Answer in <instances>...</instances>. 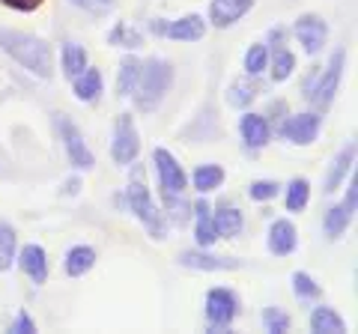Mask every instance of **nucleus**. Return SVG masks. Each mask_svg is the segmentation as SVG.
<instances>
[{
    "instance_id": "c756f323",
    "label": "nucleus",
    "mask_w": 358,
    "mask_h": 334,
    "mask_svg": "<svg viewBox=\"0 0 358 334\" xmlns=\"http://www.w3.org/2000/svg\"><path fill=\"white\" fill-rule=\"evenodd\" d=\"M293 69H296V57H293V54H289L284 45L275 48V57H272V81L275 84L287 81V78L293 75Z\"/></svg>"
},
{
    "instance_id": "6e6552de",
    "label": "nucleus",
    "mask_w": 358,
    "mask_h": 334,
    "mask_svg": "<svg viewBox=\"0 0 358 334\" xmlns=\"http://www.w3.org/2000/svg\"><path fill=\"white\" fill-rule=\"evenodd\" d=\"M152 164L159 170V182H162V194L164 197H179L185 191V173L176 164V159L167 150H152Z\"/></svg>"
},
{
    "instance_id": "ea45409f",
    "label": "nucleus",
    "mask_w": 358,
    "mask_h": 334,
    "mask_svg": "<svg viewBox=\"0 0 358 334\" xmlns=\"http://www.w3.org/2000/svg\"><path fill=\"white\" fill-rule=\"evenodd\" d=\"M287 114V102H281V99H278V102H268V117L272 119H281Z\"/></svg>"
},
{
    "instance_id": "473e14b6",
    "label": "nucleus",
    "mask_w": 358,
    "mask_h": 334,
    "mask_svg": "<svg viewBox=\"0 0 358 334\" xmlns=\"http://www.w3.org/2000/svg\"><path fill=\"white\" fill-rule=\"evenodd\" d=\"M263 328L272 331V334H284V331H289V317L281 307H266L263 310Z\"/></svg>"
},
{
    "instance_id": "9d476101",
    "label": "nucleus",
    "mask_w": 358,
    "mask_h": 334,
    "mask_svg": "<svg viewBox=\"0 0 358 334\" xmlns=\"http://www.w3.org/2000/svg\"><path fill=\"white\" fill-rule=\"evenodd\" d=\"M293 30H296V36H299L301 45H305L308 54H320L322 45H326V39H329V24L320 15H301Z\"/></svg>"
},
{
    "instance_id": "f8f14e48",
    "label": "nucleus",
    "mask_w": 358,
    "mask_h": 334,
    "mask_svg": "<svg viewBox=\"0 0 358 334\" xmlns=\"http://www.w3.org/2000/svg\"><path fill=\"white\" fill-rule=\"evenodd\" d=\"M18 266L33 284H45L48 281V257H45L42 245H24L18 254Z\"/></svg>"
},
{
    "instance_id": "7ed1b4c3",
    "label": "nucleus",
    "mask_w": 358,
    "mask_h": 334,
    "mask_svg": "<svg viewBox=\"0 0 358 334\" xmlns=\"http://www.w3.org/2000/svg\"><path fill=\"white\" fill-rule=\"evenodd\" d=\"M343 63H346V54L343 51H334L326 69H313L310 78L305 81V93H308L310 105L317 108V110H329L331 108L334 93H338V87H341Z\"/></svg>"
},
{
    "instance_id": "c03bdc74",
    "label": "nucleus",
    "mask_w": 358,
    "mask_h": 334,
    "mask_svg": "<svg viewBox=\"0 0 358 334\" xmlns=\"http://www.w3.org/2000/svg\"><path fill=\"white\" fill-rule=\"evenodd\" d=\"M110 3H114V0H99V6H110Z\"/></svg>"
},
{
    "instance_id": "c85d7f7f",
    "label": "nucleus",
    "mask_w": 358,
    "mask_h": 334,
    "mask_svg": "<svg viewBox=\"0 0 358 334\" xmlns=\"http://www.w3.org/2000/svg\"><path fill=\"white\" fill-rule=\"evenodd\" d=\"M350 221H352V212L346 209L343 203L341 206H334V209H329V215H326V221H322V227H326V233H329V239H338L341 233L350 227Z\"/></svg>"
},
{
    "instance_id": "b1692460",
    "label": "nucleus",
    "mask_w": 358,
    "mask_h": 334,
    "mask_svg": "<svg viewBox=\"0 0 358 334\" xmlns=\"http://www.w3.org/2000/svg\"><path fill=\"white\" fill-rule=\"evenodd\" d=\"M257 93H260V87H257V81H251V75L248 78H242V81H233L230 84V90H227V102L233 108H248Z\"/></svg>"
},
{
    "instance_id": "dca6fc26",
    "label": "nucleus",
    "mask_w": 358,
    "mask_h": 334,
    "mask_svg": "<svg viewBox=\"0 0 358 334\" xmlns=\"http://www.w3.org/2000/svg\"><path fill=\"white\" fill-rule=\"evenodd\" d=\"M239 131H242V140L248 143L251 150H260L272 138V126H268L266 117H257V114H245L239 122Z\"/></svg>"
},
{
    "instance_id": "a19ab883",
    "label": "nucleus",
    "mask_w": 358,
    "mask_h": 334,
    "mask_svg": "<svg viewBox=\"0 0 358 334\" xmlns=\"http://www.w3.org/2000/svg\"><path fill=\"white\" fill-rule=\"evenodd\" d=\"M72 6H78V9H96L99 6V0H69Z\"/></svg>"
},
{
    "instance_id": "c9c22d12",
    "label": "nucleus",
    "mask_w": 358,
    "mask_h": 334,
    "mask_svg": "<svg viewBox=\"0 0 358 334\" xmlns=\"http://www.w3.org/2000/svg\"><path fill=\"white\" fill-rule=\"evenodd\" d=\"M164 200H167V206H171V215H173V221H176L179 227H182L185 221H188V209H192V206H188L185 200H182V194H179V200H176V197H164Z\"/></svg>"
},
{
    "instance_id": "aec40b11",
    "label": "nucleus",
    "mask_w": 358,
    "mask_h": 334,
    "mask_svg": "<svg viewBox=\"0 0 358 334\" xmlns=\"http://www.w3.org/2000/svg\"><path fill=\"white\" fill-rule=\"evenodd\" d=\"M212 221H215V230H218V236H227V239H236L239 233H242V212L236 206H227V203H221L215 209V215H212Z\"/></svg>"
},
{
    "instance_id": "423d86ee",
    "label": "nucleus",
    "mask_w": 358,
    "mask_h": 334,
    "mask_svg": "<svg viewBox=\"0 0 358 334\" xmlns=\"http://www.w3.org/2000/svg\"><path fill=\"white\" fill-rule=\"evenodd\" d=\"M54 126H57V131H60V140H63L66 155H69L72 167H78V170H93L96 159H93V152L87 150L84 135L78 131L75 122L66 117V114H54Z\"/></svg>"
},
{
    "instance_id": "6ab92c4d",
    "label": "nucleus",
    "mask_w": 358,
    "mask_h": 334,
    "mask_svg": "<svg viewBox=\"0 0 358 334\" xmlns=\"http://www.w3.org/2000/svg\"><path fill=\"white\" fill-rule=\"evenodd\" d=\"M93 266H96V251L90 248V245H75V248L66 254V275L69 277H84Z\"/></svg>"
},
{
    "instance_id": "37998d69",
    "label": "nucleus",
    "mask_w": 358,
    "mask_h": 334,
    "mask_svg": "<svg viewBox=\"0 0 358 334\" xmlns=\"http://www.w3.org/2000/svg\"><path fill=\"white\" fill-rule=\"evenodd\" d=\"M78 188H81V182H78V180H69V182H66V194H78Z\"/></svg>"
},
{
    "instance_id": "ddd939ff",
    "label": "nucleus",
    "mask_w": 358,
    "mask_h": 334,
    "mask_svg": "<svg viewBox=\"0 0 358 334\" xmlns=\"http://www.w3.org/2000/svg\"><path fill=\"white\" fill-rule=\"evenodd\" d=\"M254 6V0H212V6H209V21L215 27H230V24H236V21L248 13V9Z\"/></svg>"
},
{
    "instance_id": "72a5a7b5",
    "label": "nucleus",
    "mask_w": 358,
    "mask_h": 334,
    "mask_svg": "<svg viewBox=\"0 0 358 334\" xmlns=\"http://www.w3.org/2000/svg\"><path fill=\"white\" fill-rule=\"evenodd\" d=\"M293 289L299 298H317L320 296V284H313V277L308 272H296L293 275Z\"/></svg>"
},
{
    "instance_id": "9b49d317",
    "label": "nucleus",
    "mask_w": 358,
    "mask_h": 334,
    "mask_svg": "<svg viewBox=\"0 0 358 334\" xmlns=\"http://www.w3.org/2000/svg\"><path fill=\"white\" fill-rule=\"evenodd\" d=\"M179 266H185V269H197V272H224V269H239L242 260L215 257V254H206V248H194V251L179 254Z\"/></svg>"
},
{
    "instance_id": "0eeeda50",
    "label": "nucleus",
    "mask_w": 358,
    "mask_h": 334,
    "mask_svg": "<svg viewBox=\"0 0 358 334\" xmlns=\"http://www.w3.org/2000/svg\"><path fill=\"white\" fill-rule=\"evenodd\" d=\"M141 152V138H138V126H134L131 114H120L117 126H114V147H110V155H114L117 164H131Z\"/></svg>"
},
{
    "instance_id": "412c9836",
    "label": "nucleus",
    "mask_w": 358,
    "mask_h": 334,
    "mask_svg": "<svg viewBox=\"0 0 358 334\" xmlns=\"http://www.w3.org/2000/svg\"><path fill=\"white\" fill-rule=\"evenodd\" d=\"M310 331H317V334H343L346 322L334 314L331 307L320 305V307H313V314H310Z\"/></svg>"
},
{
    "instance_id": "7c9ffc66",
    "label": "nucleus",
    "mask_w": 358,
    "mask_h": 334,
    "mask_svg": "<svg viewBox=\"0 0 358 334\" xmlns=\"http://www.w3.org/2000/svg\"><path fill=\"white\" fill-rule=\"evenodd\" d=\"M15 260V230L0 227V272H6Z\"/></svg>"
},
{
    "instance_id": "2eb2a0df",
    "label": "nucleus",
    "mask_w": 358,
    "mask_h": 334,
    "mask_svg": "<svg viewBox=\"0 0 358 334\" xmlns=\"http://www.w3.org/2000/svg\"><path fill=\"white\" fill-rule=\"evenodd\" d=\"M268 251L275 254V257H287V254L296 251V227L293 221H275L272 227H268Z\"/></svg>"
},
{
    "instance_id": "f257e3e1",
    "label": "nucleus",
    "mask_w": 358,
    "mask_h": 334,
    "mask_svg": "<svg viewBox=\"0 0 358 334\" xmlns=\"http://www.w3.org/2000/svg\"><path fill=\"white\" fill-rule=\"evenodd\" d=\"M0 51L21 63L27 72L45 78V81L54 75V51L39 36H30L21 30H0Z\"/></svg>"
},
{
    "instance_id": "f03ea898",
    "label": "nucleus",
    "mask_w": 358,
    "mask_h": 334,
    "mask_svg": "<svg viewBox=\"0 0 358 334\" xmlns=\"http://www.w3.org/2000/svg\"><path fill=\"white\" fill-rule=\"evenodd\" d=\"M171 84H173V66L162 57H152L150 63H141V78L134 84L131 96L143 114H152L162 105L164 93L171 90Z\"/></svg>"
},
{
    "instance_id": "a878e982",
    "label": "nucleus",
    "mask_w": 358,
    "mask_h": 334,
    "mask_svg": "<svg viewBox=\"0 0 358 334\" xmlns=\"http://www.w3.org/2000/svg\"><path fill=\"white\" fill-rule=\"evenodd\" d=\"M84 69H87V51L81 45H75V42H66L63 45V75L75 81Z\"/></svg>"
},
{
    "instance_id": "79ce46f5",
    "label": "nucleus",
    "mask_w": 358,
    "mask_h": 334,
    "mask_svg": "<svg viewBox=\"0 0 358 334\" xmlns=\"http://www.w3.org/2000/svg\"><path fill=\"white\" fill-rule=\"evenodd\" d=\"M164 27H167V21H152L150 30L155 33V36H164Z\"/></svg>"
},
{
    "instance_id": "4be33fe9",
    "label": "nucleus",
    "mask_w": 358,
    "mask_h": 334,
    "mask_svg": "<svg viewBox=\"0 0 358 334\" xmlns=\"http://www.w3.org/2000/svg\"><path fill=\"white\" fill-rule=\"evenodd\" d=\"M99 93H102V72L87 66V69L75 78V96H78V102H96Z\"/></svg>"
},
{
    "instance_id": "a211bd4d",
    "label": "nucleus",
    "mask_w": 358,
    "mask_h": 334,
    "mask_svg": "<svg viewBox=\"0 0 358 334\" xmlns=\"http://www.w3.org/2000/svg\"><path fill=\"white\" fill-rule=\"evenodd\" d=\"M352 161H355V143H346V147L338 152V159L331 161L329 173H326V185H322V191H338L341 182L346 180V173L352 170Z\"/></svg>"
},
{
    "instance_id": "2f4dec72",
    "label": "nucleus",
    "mask_w": 358,
    "mask_h": 334,
    "mask_svg": "<svg viewBox=\"0 0 358 334\" xmlns=\"http://www.w3.org/2000/svg\"><path fill=\"white\" fill-rule=\"evenodd\" d=\"M266 66H268V51H266V45H251L248 51H245V72H248L251 78L260 75Z\"/></svg>"
},
{
    "instance_id": "4468645a",
    "label": "nucleus",
    "mask_w": 358,
    "mask_h": 334,
    "mask_svg": "<svg viewBox=\"0 0 358 334\" xmlns=\"http://www.w3.org/2000/svg\"><path fill=\"white\" fill-rule=\"evenodd\" d=\"M194 209V239L200 248H212L218 239V230H215V221H212V206L206 200H197L192 206Z\"/></svg>"
},
{
    "instance_id": "1a4fd4ad",
    "label": "nucleus",
    "mask_w": 358,
    "mask_h": 334,
    "mask_svg": "<svg viewBox=\"0 0 358 334\" xmlns=\"http://www.w3.org/2000/svg\"><path fill=\"white\" fill-rule=\"evenodd\" d=\"M320 122H322L320 114H296L281 126V135L289 143H296V147H310L320 135Z\"/></svg>"
},
{
    "instance_id": "f704fd0d",
    "label": "nucleus",
    "mask_w": 358,
    "mask_h": 334,
    "mask_svg": "<svg viewBox=\"0 0 358 334\" xmlns=\"http://www.w3.org/2000/svg\"><path fill=\"white\" fill-rule=\"evenodd\" d=\"M251 200H272L278 194V182H268V180H260V182H251L248 188Z\"/></svg>"
},
{
    "instance_id": "5701e85b",
    "label": "nucleus",
    "mask_w": 358,
    "mask_h": 334,
    "mask_svg": "<svg viewBox=\"0 0 358 334\" xmlns=\"http://www.w3.org/2000/svg\"><path fill=\"white\" fill-rule=\"evenodd\" d=\"M138 78H141V60L138 57H122L120 63V78H117V96H131L134 93V84H138Z\"/></svg>"
},
{
    "instance_id": "cd10ccee",
    "label": "nucleus",
    "mask_w": 358,
    "mask_h": 334,
    "mask_svg": "<svg viewBox=\"0 0 358 334\" xmlns=\"http://www.w3.org/2000/svg\"><path fill=\"white\" fill-rule=\"evenodd\" d=\"M308 200H310V182L305 176L289 182V188H287V209L289 212H301V209L308 206Z\"/></svg>"
},
{
    "instance_id": "58836bf2",
    "label": "nucleus",
    "mask_w": 358,
    "mask_h": 334,
    "mask_svg": "<svg viewBox=\"0 0 358 334\" xmlns=\"http://www.w3.org/2000/svg\"><path fill=\"white\" fill-rule=\"evenodd\" d=\"M6 6H13V9H21V13H30V9H36L42 0H3Z\"/></svg>"
},
{
    "instance_id": "20e7f679",
    "label": "nucleus",
    "mask_w": 358,
    "mask_h": 334,
    "mask_svg": "<svg viewBox=\"0 0 358 334\" xmlns=\"http://www.w3.org/2000/svg\"><path fill=\"white\" fill-rule=\"evenodd\" d=\"M126 203H129V212H134L141 218V224L147 227V233L152 239H167V221H164V215L159 212V209H155L147 185H143L141 180H134L126 188Z\"/></svg>"
},
{
    "instance_id": "393cba45",
    "label": "nucleus",
    "mask_w": 358,
    "mask_h": 334,
    "mask_svg": "<svg viewBox=\"0 0 358 334\" xmlns=\"http://www.w3.org/2000/svg\"><path fill=\"white\" fill-rule=\"evenodd\" d=\"M192 182H194V188L200 194H209L224 182V170L218 164H200L194 170V176H192Z\"/></svg>"
},
{
    "instance_id": "bb28decb",
    "label": "nucleus",
    "mask_w": 358,
    "mask_h": 334,
    "mask_svg": "<svg viewBox=\"0 0 358 334\" xmlns=\"http://www.w3.org/2000/svg\"><path fill=\"white\" fill-rule=\"evenodd\" d=\"M108 42H110V45H120V48L134 51V48L143 45V36L134 27H129V24H122V21H120V24L108 33Z\"/></svg>"
},
{
    "instance_id": "f3484780",
    "label": "nucleus",
    "mask_w": 358,
    "mask_h": 334,
    "mask_svg": "<svg viewBox=\"0 0 358 334\" xmlns=\"http://www.w3.org/2000/svg\"><path fill=\"white\" fill-rule=\"evenodd\" d=\"M203 33H206V21L200 15H185L179 21H167V27H164V36L179 39V42H197V39H203Z\"/></svg>"
},
{
    "instance_id": "e433bc0d",
    "label": "nucleus",
    "mask_w": 358,
    "mask_h": 334,
    "mask_svg": "<svg viewBox=\"0 0 358 334\" xmlns=\"http://www.w3.org/2000/svg\"><path fill=\"white\" fill-rule=\"evenodd\" d=\"M355 203H358V180L352 176L350 185H346V200H343V206L350 209V212H355Z\"/></svg>"
},
{
    "instance_id": "4c0bfd02",
    "label": "nucleus",
    "mask_w": 358,
    "mask_h": 334,
    "mask_svg": "<svg viewBox=\"0 0 358 334\" xmlns=\"http://www.w3.org/2000/svg\"><path fill=\"white\" fill-rule=\"evenodd\" d=\"M13 331H18V334H33V331H36V326H33V322H30V317L24 314V310H21V314H18V319L13 322Z\"/></svg>"
},
{
    "instance_id": "39448f33",
    "label": "nucleus",
    "mask_w": 358,
    "mask_h": 334,
    "mask_svg": "<svg viewBox=\"0 0 358 334\" xmlns=\"http://www.w3.org/2000/svg\"><path fill=\"white\" fill-rule=\"evenodd\" d=\"M239 314V298L233 289L227 286H215L209 289L206 296V322H209V331H221V328H230L233 319Z\"/></svg>"
}]
</instances>
